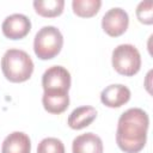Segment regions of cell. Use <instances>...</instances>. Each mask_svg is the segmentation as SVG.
<instances>
[{
	"label": "cell",
	"mask_w": 153,
	"mask_h": 153,
	"mask_svg": "<svg viewBox=\"0 0 153 153\" xmlns=\"http://www.w3.org/2000/svg\"><path fill=\"white\" fill-rule=\"evenodd\" d=\"M149 118L145 110L130 108L118 118L116 130V142L124 153L140 152L147 141Z\"/></svg>",
	"instance_id": "6da1fadb"
},
{
	"label": "cell",
	"mask_w": 153,
	"mask_h": 153,
	"mask_svg": "<svg viewBox=\"0 0 153 153\" xmlns=\"http://www.w3.org/2000/svg\"><path fill=\"white\" fill-rule=\"evenodd\" d=\"M1 69L11 82H23L30 79L33 72V62L30 55L20 49H8L1 59Z\"/></svg>",
	"instance_id": "7a4b0ae2"
},
{
	"label": "cell",
	"mask_w": 153,
	"mask_h": 153,
	"mask_svg": "<svg viewBox=\"0 0 153 153\" xmlns=\"http://www.w3.org/2000/svg\"><path fill=\"white\" fill-rule=\"evenodd\" d=\"M63 37L61 31L51 25L39 29L33 39V51L41 60L54 59L62 49Z\"/></svg>",
	"instance_id": "3957f363"
},
{
	"label": "cell",
	"mask_w": 153,
	"mask_h": 153,
	"mask_svg": "<svg viewBox=\"0 0 153 153\" xmlns=\"http://www.w3.org/2000/svg\"><path fill=\"white\" fill-rule=\"evenodd\" d=\"M111 62L117 73L133 76L140 71L141 56L133 44H120L112 50Z\"/></svg>",
	"instance_id": "277c9868"
},
{
	"label": "cell",
	"mask_w": 153,
	"mask_h": 153,
	"mask_svg": "<svg viewBox=\"0 0 153 153\" xmlns=\"http://www.w3.org/2000/svg\"><path fill=\"white\" fill-rule=\"evenodd\" d=\"M129 25L128 13L121 7H112L102 18L103 30L111 37L123 35Z\"/></svg>",
	"instance_id": "5b68a950"
},
{
	"label": "cell",
	"mask_w": 153,
	"mask_h": 153,
	"mask_svg": "<svg viewBox=\"0 0 153 153\" xmlns=\"http://www.w3.org/2000/svg\"><path fill=\"white\" fill-rule=\"evenodd\" d=\"M42 86L44 91H69L71 74L62 66H51L42 75Z\"/></svg>",
	"instance_id": "8992f818"
},
{
	"label": "cell",
	"mask_w": 153,
	"mask_h": 153,
	"mask_svg": "<svg viewBox=\"0 0 153 153\" xmlns=\"http://www.w3.org/2000/svg\"><path fill=\"white\" fill-rule=\"evenodd\" d=\"M2 33L10 39L24 38L31 30L30 19L22 13H13L5 18L1 25Z\"/></svg>",
	"instance_id": "52a82bcc"
},
{
	"label": "cell",
	"mask_w": 153,
	"mask_h": 153,
	"mask_svg": "<svg viewBox=\"0 0 153 153\" xmlns=\"http://www.w3.org/2000/svg\"><path fill=\"white\" fill-rule=\"evenodd\" d=\"M130 99V90L122 84L106 86L100 93V102L109 108H120Z\"/></svg>",
	"instance_id": "ba28073f"
},
{
	"label": "cell",
	"mask_w": 153,
	"mask_h": 153,
	"mask_svg": "<svg viewBox=\"0 0 153 153\" xmlns=\"http://www.w3.org/2000/svg\"><path fill=\"white\" fill-rule=\"evenodd\" d=\"M44 109L50 114H61L69 105V96L66 91H44L42 96Z\"/></svg>",
	"instance_id": "9c48e42d"
},
{
	"label": "cell",
	"mask_w": 153,
	"mask_h": 153,
	"mask_svg": "<svg viewBox=\"0 0 153 153\" xmlns=\"http://www.w3.org/2000/svg\"><path fill=\"white\" fill-rule=\"evenodd\" d=\"M30 137L23 131H13L7 135L1 146V153H30Z\"/></svg>",
	"instance_id": "30bf717a"
},
{
	"label": "cell",
	"mask_w": 153,
	"mask_h": 153,
	"mask_svg": "<svg viewBox=\"0 0 153 153\" xmlns=\"http://www.w3.org/2000/svg\"><path fill=\"white\" fill-rule=\"evenodd\" d=\"M73 153H103L102 139L93 133H85L76 136L72 143Z\"/></svg>",
	"instance_id": "8fae6325"
},
{
	"label": "cell",
	"mask_w": 153,
	"mask_h": 153,
	"mask_svg": "<svg viewBox=\"0 0 153 153\" xmlns=\"http://www.w3.org/2000/svg\"><path fill=\"white\" fill-rule=\"evenodd\" d=\"M97 117V110L93 106L84 105L74 109L68 116L67 123L72 129L79 130L88 127Z\"/></svg>",
	"instance_id": "7c38bea8"
},
{
	"label": "cell",
	"mask_w": 153,
	"mask_h": 153,
	"mask_svg": "<svg viewBox=\"0 0 153 153\" xmlns=\"http://www.w3.org/2000/svg\"><path fill=\"white\" fill-rule=\"evenodd\" d=\"M35 11L47 18H54L62 13L65 7L63 0H35L33 1Z\"/></svg>",
	"instance_id": "4fadbf2b"
},
{
	"label": "cell",
	"mask_w": 153,
	"mask_h": 153,
	"mask_svg": "<svg viewBox=\"0 0 153 153\" xmlns=\"http://www.w3.org/2000/svg\"><path fill=\"white\" fill-rule=\"evenodd\" d=\"M100 6H102L100 0H73L72 1L73 12L76 16L82 18L93 17L94 14L98 13Z\"/></svg>",
	"instance_id": "5bb4252c"
},
{
	"label": "cell",
	"mask_w": 153,
	"mask_h": 153,
	"mask_svg": "<svg viewBox=\"0 0 153 153\" xmlns=\"http://www.w3.org/2000/svg\"><path fill=\"white\" fill-rule=\"evenodd\" d=\"M37 153H65V145L57 137H44L38 143Z\"/></svg>",
	"instance_id": "9a60e30c"
},
{
	"label": "cell",
	"mask_w": 153,
	"mask_h": 153,
	"mask_svg": "<svg viewBox=\"0 0 153 153\" xmlns=\"http://www.w3.org/2000/svg\"><path fill=\"white\" fill-rule=\"evenodd\" d=\"M153 2L151 0L141 1L136 7V17L140 23L151 25L153 23Z\"/></svg>",
	"instance_id": "2e32d148"
}]
</instances>
